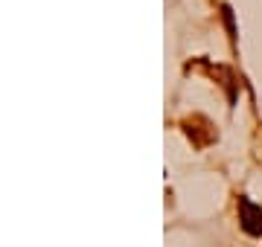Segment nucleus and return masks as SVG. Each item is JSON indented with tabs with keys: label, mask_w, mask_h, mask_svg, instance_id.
I'll use <instances>...</instances> for the list:
<instances>
[{
	"label": "nucleus",
	"mask_w": 262,
	"mask_h": 247,
	"mask_svg": "<svg viewBox=\"0 0 262 247\" xmlns=\"http://www.w3.org/2000/svg\"><path fill=\"white\" fill-rule=\"evenodd\" d=\"M239 221L248 236H262V207H256L253 201H239Z\"/></svg>",
	"instance_id": "nucleus-1"
}]
</instances>
